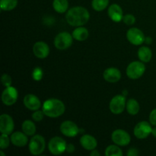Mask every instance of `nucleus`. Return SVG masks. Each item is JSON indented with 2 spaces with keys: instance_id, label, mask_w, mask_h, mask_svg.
<instances>
[{
  "instance_id": "1",
  "label": "nucleus",
  "mask_w": 156,
  "mask_h": 156,
  "mask_svg": "<svg viewBox=\"0 0 156 156\" xmlns=\"http://www.w3.org/2000/svg\"><path fill=\"white\" fill-rule=\"evenodd\" d=\"M90 15L88 11L82 6L71 8L67 12L66 19L69 24L74 27H80L88 21Z\"/></svg>"
},
{
  "instance_id": "2",
  "label": "nucleus",
  "mask_w": 156,
  "mask_h": 156,
  "mask_svg": "<svg viewBox=\"0 0 156 156\" xmlns=\"http://www.w3.org/2000/svg\"><path fill=\"white\" fill-rule=\"evenodd\" d=\"M65 105L59 99L50 98L45 101L43 105V111L46 116L56 118L62 115L65 112Z\"/></svg>"
},
{
  "instance_id": "3",
  "label": "nucleus",
  "mask_w": 156,
  "mask_h": 156,
  "mask_svg": "<svg viewBox=\"0 0 156 156\" xmlns=\"http://www.w3.org/2000/svg\"><path fill=\"white\" fill-rule=\"evenodd\" d=\"M45 140L41 135H35L29 142V151L34 155H39L43 153L45 149Z\"/></svg>"
},
{
  "instance_id": "4",
  "label": "nucleus",
  "mask_w": 156,
  "mask_h": 156,
  "mask_svg": "<svg viewBox=\"0 0 156 156\" xmlns=\"http://www.w3.org/2000/svg\"><path fill=\"white\" fill-rule=\"evenodd\" d=\"M146 71V66L140 61H134L129 63L126 68V75L131 79H138L143 76Z\"/></svg>"
},
{
  "instance_id": "5",
  "label": "nucleus",
  "mask_w": 156,
  "mask_h": 156,
  "mask_svg": "<svg viewBox=\"0 0 156 156\" xmlns=\"http://www.w3.org/2000/svg\"><path fill=\"white\" fill-rule=\"evenodd\" d=\"M66 146L67 144L63 139L59 136H55L49 142L48 149L53 155H59L66 151Z\"/></svg>"
},
{
  "instance_id": "6",
  "label": "nucleus",
  "mask_w": 156,
  "mask_h": 156,
  "mask_svg": "<svg viewBox=\"0 0 156 156\" xmlns=\"http://www.w3.org/2000/svg\"><path fill=\"white\" fill-rule=\"evenodd\" d=\"M73 37L68 32L58 34L54 39V45L58 50H66L73 44Z\"/></svg>"
},
{
  "instance_id": "7",
  "label": "nucleus",
  "mask_w": 156,
  "mask_h": 156,
  "mask_svg": "<svg viewBox=\"0 0 156 156\" xmlns=\"http://www.w3.org/2000/svg\"><path fill=\"white\" fill-rule=\"evenodd\" d=\"M152 127L150 123L146 121H141L134 127V135L137 139L144 140L152 133Z\"/></svg>"
},
{
  "instance_id": "8",
  "label": "nucleus",
  "mask_w": 156,
  "mask_h": 156,
  "mask_svg": "<svg viewBox=\"0 0 156 156\" xmlns=\"http://www.w3.org/2000/svg\"><path fill=\"white\" fill-rule=\"evenodd\" d=\"M126 98L121 94L116 95L110 102V110L114 114H120L126 108Z\"/></svg>"
},
{
  "instance_id": "9",
  "label": "nucleus",
  "mask_w": 156,
  "mask_h": 156,
  "mask_svg": "<svg viewBox=\"0 0 156 156\" xmlns=\"http://www.w3.org/2000/svg\"><path fill=\"white\" fill-rule=\"evenodd\" d=\"M113 142L120 146H126L130 143V136L123 129H116L111 136Z\"/></svg>"
},
{
  "instance_id": "10",
  "label": "nucleus",
  "mask_w": 156,
  "mask_h": 156,
  "mask_svg": "<svg viewBox=\"0 0 156 156\" xmlns=\"http://www.w3.org/2000/svg\"><path fill=\"white\" fill-rule=\"evenodd\" d=\"M126 38L131 44L136 46L140 45L145 42L146 39L143 31L136 27H132L128 30L126 32Z\"/></svg>"
},
{
  "instance_id": "11",
  "label": "nucleus",
  "mask_w": 156,
  "mask_h": 156,
  "mask_svg": "<svg viewBox=\"0 0 156 156\" xmlns=\"http://www.w3.org/2000/svg\"><path fill=\"white\" fill-rule=\"evenodd\" d=\"M18 91L12 86L6 87L2 94V101L3 104L7 106H11L17 101L18 99Z\"/></svg>"
},
{
  "instance_id": "12",
  "label": "nucleus",
  "mask_w": 156,
  "mask_h": 156,
  "mask_svg": "<svg viewBox=\"0 0 156 156\" xmlns=\"http://www.w3.org/2000/svg\"><path fill=\"white\" fill-rule=\"evenodd\" d=\"M15 125H14L13 119L9 114H2L0 117V131L2 133L12 134Z\"/></svg>"
},
{
  "instance_id": "13",
  "label": "nucleus",
  "mask_w": 156,
  "mask_h": 156,
  "mask_svg": "<svg viewBox=\"0 0 156 156\" xmlns=\"http://www.w3.org/2000/svg\"><path fill=\"white\" fill-rule=\"evenodd\" d=\"M59 129L64 136L68 137L76 136L79 133V129L77 125L70 120H66L62 123Z\"/></svg>"
},
{
  "instance_id": "14",
  "label": "nucleus",
  "mask_w": 156,
  "mask_h": 156,
  "mask_svg": "<svg viewBox=\"0 0 156 156\" xmlns=\"http://www.w3.org/2000/svg\"><path fill=\"white\" fill-rule=\"evenodd\" d=\"M33 52L34 54L39 59H45L50 53V48L46 43L39 41L34 45Z\"/></svg>"
},
{
  "instance_id": "15",
  "label": "nucleus",
  "mask_w": 156,
  "mask_h": 156,
  "mask_svg": "<svg viewBox=\"0 0 156 156\" xmlns=\"http://www.w3.org/2000/svg\"><path fill=\"white\" fill-rule=\"evenodd\" d=\"M24 105L30 111H37L41 106L40 99L33 94H28L24 98Z\"/></svg>"
},
{
  "instance_id": "16",
  "label": "nucleus",
  "mask_w": 156,
  "mask_h": 156,
  "mask_svg": "<svg viewBox=\"0 0 156 156\" xmlns=\"http://www.w3.org/2000/svg\"><path fill=\"white\" fill-rule=\"evenodd\" d=\"M108 14L110 18L115 22H120L123 18L121 7L117 4H112L110 5Z\"/></svg>"
},
{
  "instance_id": "17",
  "label": "nucleus",
  "mask_w": 156,
  "mask_h": 156,
  "mask_svg": "<svg viewBox=\"0 0 156 156\" xmlns=\"http://www.w3.org/2000/svg\"><path fill=\"white\" fill-rule=\"evenodd\" d=\"M104 79L108 82L115 83L117 82L121 78V73L118 69L108 68L104 72Z\"/></svg>"
},
{
  "instance_id": "18",
  "label": "nucleus",
  "mask_w": 156,
  "mask_h": 156,
  "mask_svg": "<svg viewBox=\"0 0 156 156\" xmlns=\"http://www.w3.org/2000/svg\"><path fill=\"white\" fill-rule=\"evenodd\" d=\"M10 140L12 144L15 146H18V147H23V146H26L27 144V142H28L27 135L24 132L13 133L11 135Z\"/></svg>"
},
{
  "instance_id": "19",
  "label": "nucleus",
  "mask_w": 156,
  "mask_h": 156,
  "mask_svg": "<svg viewBox=\"0 0 156 156\" xmlns=\"http://www.w3.org/2000/svg\"><path fill=\"white\" fill-rule=\"evenodd\" d=\"M80 143L84 149L88 151H92L97 147L98 143L96 139L91 135H84L81 137Z\"/></svg>"
},
{
  "instance_id": "20",
  "label": "nucleus",
  "mask_w": 156,
  "mask_h": 156,
  "mask_svg": "<svg viewBox=\"0 0 156 156\" xmlns=\"http://www.w3.org/2000/svg\"><path fill=\"white\" fill-rule=\"evenodd\" d=\"M72 35H73V38L76 39V41H84L88 38V30L85 27L80 26V27H78L77 28L73 30Z\"/></svg>"
},
{
  "instance_id": "21",
  "label": "nucleus",
  "mask_w": 156,
  "mask_h": 156,
  "mask_svg": "<svg viewBox=\"0 0 156 156\" xmlns=\"http://www.w3.org/2000/svg\"><path fill=\"white\" fill-rule=\"evenodd\" d=\"M138 57L142 62H148L152 57V53L148 47H142L138 50Z\"/></svg>"
},
{
  "instance_id": "22",
  "label": "nucleus",
  "mask_w": 156,
  "mask_h": 156,
  "mask_svg": "<svg viewBox=\"0 0 156 156\" xmlns=\"http://www.w3.org/2000/svg\"><path fill=\"white\" fill-rule=\"evenodd\" d=\"M126 111H127V112L130 115H136L140 109V107L138 101L133 98H131L129 100H128V101L126 102Z\"/></svg>"
},
{
  "instance_id": "23",
  "label": "nucleus",
  "mask_w": 156,
  "mask_h": 156,
  "mask_svg": "<svg viewBox=\"0 0 156 156\" xmlns=\"http://www.w3.org/2000/svg\"><path fill=\"white\" fill-rule=\"evenodd\" d=\"M53 7L58 13H64L68 9V0H53Z\"/></svg>"
},
{
  "instance_id": "24",
  "label": "nucleus",
  "mask_w": 156,
  "mask_h": 156,
  "mask_svg": "<svg viewBox=\"0 0 156 156\" xmlns=\"http://www.w3.org/2000/svg\"><path fill=\"white\" fill-rule=\"evenodd\" d=\"M22 131L27 136H33L36 133V126L31 120H24L22 123Z\"/></svg>"
},
{
  "instance_id": "25",
  "label": "nucleus",
  "mask_w": 156,
  "mask_h": 156,
  "mask_svg": "<svg viewBox=\"0 0 156 156\" xmlns=\"http://www.w3.org/2000/svg\"><path fill=\"white\" fill-rule=\"evenodd\" d=\"M18 5V0H0V7L3 11L13 10Z\"/></svg>"
},
{
  "instance_id": "26",
  "label": "nucleus",
  "mask_w": 156,
  "mask_h": 156,
  "mask_svg": "<svg viewBox=\"0 0 156 156\" xmlns=\"http://www.w3.org/2000/svg\"><path fill=\"white\" fill-rule=\"evenodd\" d=\"M109 4V0H92L93 9L97 12H101L106 9Z\"/></svg>"
},
{
  "instance_id": "27",
  "label": "nucleus",
  "mask_w": 156,
  "mask_h": 156,
  "mask_svg": "<svg viewBox=\"0 0 156 156\" xmlns=\"http://www.w3.org/2000/svg\"><path fill=\"white\" fill-rule=\"evenodd\" d=\"M105 155L107 156H122L123 152L122 150L115 145H111L108 146L105 151Z\"/></svg>"
},
{
  "instance_id": "28",
  "label": "nucleus",
  "mask_w": 156,
  "mask_h": 156,
  "mask_svg": "<svg viewBox=\"0 0 156 156\" xmlns=\"http://www.w3.org/2000/svg\"><path fill=\"white\" fill-rule=\"evenodd\" d=\"M8 136L9 135H7V134L2 133L1 137H0V148H1V149H5L9 147L11 140Z\"/></svg>"
},
{
  "instance_id": "29",
  "label": "nucleus",
  "mask_w": 156,
  "mask_h": 156,
  "mask_svg": "<svg viewBox=\"0 0 156 156\" xmlns=\"http://www.w3.org/2000/svg\"><path fill=\"white\" fill-rule=\"evenodd\" d=\"M1 81L2 85L5 87H9L11 86V85H12V77H11L10 76H9L8 74H3L1 78Z\"/></svg>"
},
{
  "instance_id": "30",
  "label": "nucleus",
  "mask_w": 156,
  "mask_h": 156,
  "mask_svg": "<svg viewBox=\"0 0 156 156\" xmlns=\"http://www.w3.org/2000/svg\"><path fill=\"white\" fill-rule=\"evenodd\" d=\"M44 115H45V114H44V111L37 110V111H35V112L32 114V118H33V120H34V121L40 122L43 120Z\"/></svg>"
},
{
  "instance_id": "31",
  "label": "nucleus",
  "mask_w": 156,
  "mask_h": 156,
  "mask_svg": "<svg viewBox=\"0 0 156 156\" xmlns=\"http://www.w3.org/2000/svg\"><path fill=\"white\" fill-rule=\"evenodd\" d=\"M123 21L127 25H132V24H133L135 23L136 18L133 15L129 14V15H126L125 16H123Z\"/></svg>"
},
{
  "instance_id": "32",
  "label": "nucleus",
  "mask_w": 156,
  "mask_h": 156,
  "mask_svg": "<svg viewBox=\"0 0 156 156\" xmlns=\"http://www.w3.org/2000/svg\"><path fill=\"white\" fill-rule=\"evenodd\" d=\"M43 77V72L41 69L35 68L33 73V78L34 80L39 81L42 79Z\"/></svg>"
},
{
  "instance_id": "33",
  "label": "nucleus",
  "mask_w": 156,
  "mask_h": 156,
  "mask_svg": "<svg viewBox=\"0 0 156 156\" xmlns=\"http://www.w3.org/2000/svg\"><path fill=\"white\" fill-rule=\"evenodd\" d=\"M149 121H150L151 124L153 125V126H156V108L152 110V112L150 113V115H149Z\"/></svg>"
},
{
  "instance_id": "34",
  "label": "nucleus",
  "mask_w": 156,
  "mask_h": 156,
  "mask_svg": "<svg viewBox=\"0 0 156 156\" xmlns=\"http://www.w3.org/2000/svg\"><path fill=\"white\" fill-rule=\"evenodd\" d=\"M126 155L128 156H136L139 155L138 150H137L136 149H134V148H131V149L127 152Z\"/></svg>"
},
{
  "instance_id": "35",
  "label": "nucleus",
  "mask_w": 156,
  "mask_h": 156,
  "mask_svg": "<svg viewBox=\"0 0 156 156\" xmlns=\"http://www.w3.org/2000/svg\"><path fill=\"white\" fill-rule=\"evenodd\" d=\"M66 151L68 152H69V153H72V152H73L75 151V146L72 143H69V144L67 145Z\"/></svg>"
},
{
  "instance_id": "36",
  "label": "nucleus",
  "mask_w": 156,
  "mask_h": 156,
  "mask_svg": "<svg viewBox=\"0 0 156 156\" xmlns=\"http://www.w3.org/2000/svg\"><path fill=\"white\" fill-rule=\"evenodd\" d=\"M101 154L98 152V150H95V149H94V150L91 151V152L90 153V155H91V156H99Z\"/></svg>"
},
{
  "instance_id": "37",
  "label": "nucleus",
  "mask_w": 156,
  "mask_h": 156,
  "mask_svg": "<svg viewBox=\"0 0 156 156\" xmlns=\"http://www.w3.org/2000/svg\"><path fill=\"white\" fill-rule=\"evenodd\" d=\"M152 38L151 37H146V39H145V42H146L147 44H151L152 43Z\"/></svg>"
},
{
  "instance_id": "38",
  "label": "nucleus",
  "mask_w": 156,
  "mask_h": 156,
  "mask_svg": "<svg viewBox=\"0 0 156 156\" xmlns=\"http://www.w3.org/2000/svg\"><path fill=\"white\" fill-rule=\"evenodd\" d=\"M152 134L154 136V137L156 138V127L152 128Z\"/></svg>"
},
{
  "instance_id": "39",
  "label": "nucleus",
  "mask_w": 156,
  "mask_h": 156,
  "mask_svg": "<svg viewBox=\"0 0 156 156\" xmlns=\"http://www.w3.org/2000/svg\"><path fill=\"white\" fill-rule=\"evenodd\" d=\"M0 154H1V155H2V156H5V154L3 153V152H2V151H1V152H0Z\"/></svg>"
}]
</instances>
